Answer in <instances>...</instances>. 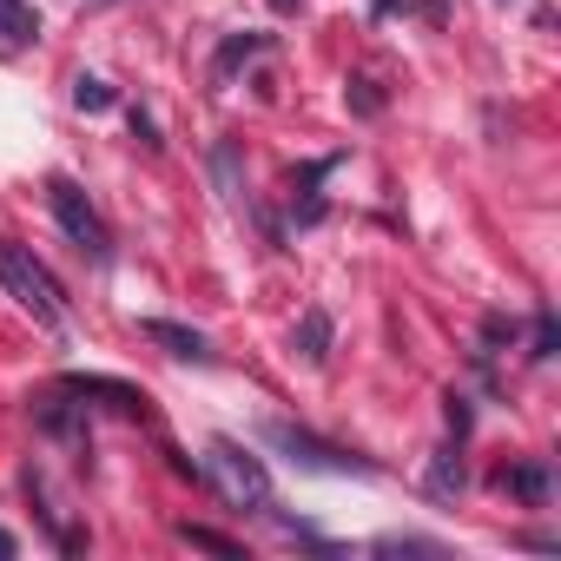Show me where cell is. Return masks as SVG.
<instances>
[{
	"mask_svg": "<svg viewBox=\"0 0 561 561\" xmlns=\"http://www.w3.org/2000/svg\"><path fill=\"white\" fill-rule=\"evenodd\" d=\"M0 291H8L34 324H47V331H60L67 324V298H60V277L27 251V244H14V238H0Z\"/></svg>",
	"mask_w": 561,
	"mask_h": 561,
	"instance_id": "6da1fadb",
	"label": "cell"
},
{
	"mask_svg": "<svg viewBox=\"0 0 561 561\" xmlns=\"http://www.w3.org/2000/svg\"><path fill=\"white\" fill-rule=\"evenodd\" d=\"M205 469H211V482L225 489V502L231 508H271V476H264V462L244 449V443H231V436H211L205 443Z\"/></svg>",
	"mask_w": 561,
	"mask_h": 561,
	"instance_id": "7a4b0ae2",
	"label": "cell"
},
{
	"mask_svg": "<svg viewBox=\"0 0 561 561\" xmlns=\"http://www.w3.org/2000/svg\"><path fill=\"white\" fill-rule=\"evenodd\" d=\"M47 205H54V218H60V231L93 257V264H106L113 257V231H106V218L93 211V198L73 185V179H47Z\"/></svg>",
	"mask_w": 561,
	"mask_h": 561,
	"instance_id": "3957f363",
	"label": "cell"
},
{
	"mask_svg": "<svg viewBox=\"0 0 561 561\" xmlns=\"http://www.w3.org/2000/svg\"><path fill=\"white\" fill-rule=\"evenodd\" d=\"M264 436H271L277 449H285L291 462H305V469H331V476H351V469L364 476V469H370L364 456H351V449H337V443H318L311 430H291V423H271Z\"/></svg>",
	"mask_w": 561,
	"mask_h": 561,
	"instance_id": "277c9868",
	"label": "cell"
},
{
	"mask_svg": "<svg viewBox=\"0 0 561 561\" xmlns=\"http://www.w3.org/2000/svg\"><path fill=\"white\" fill-rule=\"evenodd\" d=\"M139 337H146V344H159L165 357H192V364H205V357H211V344H205L198 331L172 324V318H146V324H139Z\"/></svg>",
	"mask_w": 561,
	"mask_h": 561,
	"instance_id": "5b68a950",
	"label": "cell"
},
{
	"mask_svg": "<svg viewBox=\"0 0 561 561\" xmlns=\"http://www.w3.org/2000/svg\"><path fill=\"white\" fill-rule=\"evenodd\" d=\"M67 397H106L113 410H139L146 403L133 383H113V377H67Z\"/></svg>",
	"mask_w": 561,
	"mask_h": 561,
	"instance_id": "8992f818",
	"label": "cell"
},
{
	"mask_svg": "<svg viewBox=\"0 0 561 561\" xmlns=\"http://www.w3.org/2000/svg\"><path fill=\"white\" fill-rule=\"evenodd\" d=\"M502 489L528 508H548V469L541 462H522V469H502Z\"/></svg>",
	"mask_w": 561,
	"mask_h": 561,
	"instance_id": "52a82bcc",
	"label": "cell"
},
{
	"mask_svg": "<svg viewBox=\"0 0 561 561\" xmlns=\"http://www.w3.org/2000/svg\"><path fill=\"white\" fill-rule=\"evenodd\" d=\"M0 41H8V47H27V41H41V21H34V8H27V0H0Z\"/></svg>",
	"mask_w": 561,
	"mask_h": 561,
	"instance_id": "ba28073f",
	"label": "cell"
},
{
	"mask_svg": "<svg viewBox=\"0 0 561 561\" xmlns=\"http://www.w3.org/2000/svg\"><path fill=\"white\" fill-rule=\"evenodd\" d=\"M298 351H305L311 364L331 357V318H324V311H305V324H298Z\"/></svg>",
	"mask_w": 561,
	"mask_h": 561,
	"instance_id": "9c48e42d",
	"label": "cell"
},
{
	"mask_svg": "<svg viewBox=\"0 0 561 561\" xmlns=\"http://www.w3.org/2000/svg\"><path fill=\"white\" fill-rule=\"evenodd\" d=\"M211 172H218V192H225L231 205H244V179H238V146H231V139L211 152Z\"/></svg>",
	"mask_w": 561,
	"mask_h": 561,
	"instance_id": "30bf717a",
	"label": "cell"
},
{
	"mask_svg": "<svg viewBox=\"0 0 561 561\" xmlns=\"http://www.w3.org/2000/svg\"><path fill=\"white\" fill-rule=\"evenodd\" d=\"M73 106H80V113H106V106H113V87L93 80V73H80V80H73Z\"/></svg>",
	"mask_w": 561,
	"mask_h": 561,
	"instance_id": "8fae6325",
	"label": "cell"
},
{
	"mask_svg": "<svg viewBox=\"0 0 561 561\" xmlns=\"http://www.w3.org/2000/svg\"><path fill=\"white\" fill-rule=\"evenodd\" d=\"M41 430H47V436H80V416H73V403L47 397V403H41Z\"/></svg>",
	"mask_w": 561,
	"mask_h": 561,
	"instance_id": "7c38bea8",
	"label": "cell"
},
{
	"mask_svg": "<svg viewBox=\"0 0 561 561\" xmlns=\"http://www.w3.org/2000/svg\"><path fill=\"white\" fill-rule=\"evenodd\" d=\"M456 489H462V462H456V456H436V462H430V495L449 502Z\"/></svg>",
	"mask_w": 561,
	"mask_h": 561,
	"instance_id": "4fadbf2b",
	"label": "cell"
},
{
	"mask_svg": "<svg viewBox=\"0 0 561 561\" xmlns=\"http://www.w3.org/2000/svg\"><path fill=\"white\" fill-rule=\"evenodd\" d=\"M179 535H185V541H192V548H211V554H231V561H238V554H244V548H238V541H231V535H218V528H192V522H185V528H179Z\"/></svg>",
	"mask_w": 561,
	"mask_h": 561,
	"instance_id": "5bb4252c",
	"label": "cell"
},
{
	"mask_svg": "<svg viewBox=\"0 0 561 561\" xmlns=\"http://www.w3.org/2000/svg\"><path fill=\"white\" fill-rule=\"evenodd\" d=\"M257 47H264V41H257V34H244V41H231V47H225V54H218V73H231V67H238V60H251V54H257Z\"/></svg>",
	"mask_w": 561,
	"mask_h": 561,
	"instance_id": "9a60e30c",
	"label": "cell"
},
{
	"mask_svg": "<svg viewBox=\"0 0 561 561\" xmlns=\"http://www.w3.org/2000/svg\"><path fill=\"white\" fill-rule=\"evenodd\" d=\"M528 357H554V318L535 324V351H528Z\"/></svg>",
	"mask_w": 561,
	"mask_h": 561,
	"instance_id": "2e32d148",
	"label": "cell"
},
{
	"mask_svg": "<svg viewBox=\"0 0 561 561\" xmlns=\"http://www.w3.org/2000/svg\"><path fill=\"white\" fill-rule=\"evenodd\" d=\"M449 430H456V436L469 430V403H462V397H449Z\"/></svg>",
	"mask_w": 561,
	"mask_h": 561,
	"instance_id": "e0dca14e",
	"label": "cell"
},
{
	"mask_svg": "<svg viewBox=\"0 0 561 561\" xmlns=\"http://www.w3.org/2000/svg\"><path fill=\"white\" fill-rule=\"evenodd\" d=\"M14 548H21V541H14V535H8V528H0V561H8V554H14Z\"/></svg>",
	"mask_w": 561,
	"mask_h": 561,
	"instance_id": "ac0fdd59",
	"label": "cell"
},
{
	"mask_svg": "<svg viewBox=\"0 0 561 561\" xmlns=\"http://www.w3.org/2000/svg\"><path fill=\"white\" fill-rule=\"evenodd\" d=\"M298 8V0H271V14H291Z\"/></svg>",
	"mask_w": 561,
	"mask_h": 561,
	"instance_id": "d6986e66",
	"label": "cell"
}]
</instances>
